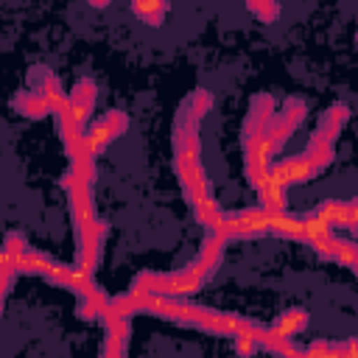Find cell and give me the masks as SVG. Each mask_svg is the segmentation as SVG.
Listing matches in <instances>:
<instances>
[{"instance_id":"cell-2","label":"cell","mask_w":358,"mask_h":358,"mask_svg":"<svg viewBox=\"0 0 358 358\" xmlns=\"http://www.w3.org/2000/svg\"><path fill=\"white\" fill-rule=\"evenodd\" d=\"M333 145L330 140L313 134V140L308 143V148L291 159H282L277 165H271L268 171V179L263 182V187L257 190L263 207L268 213H282L285 210V187L288 185H299V182H308L313 179L316 173H322L330 159H333Z\"/></svg>"},{"instance_id":"cell-6","label":"cell","mask_w":358,"mask_h":358,"mask_svg":"<svg viewBox=\"0 0 358 358\" xmlns=\"http://www.w3.org/2000/svg\"><path fill=\"white\" fill-rule=\"evenodd\" d=\"M103 327H106V344H103V355H123L126 352V341H129V316L106 308L101 316Z\"/></svg>"},{"instance_id":"cell-1","label":"cell","mask_w":358,"mask_h":358,"mask_svg":"<svg viewBox=\"0 0 358 358\" xmlns=\"http://www.w3.org/2000/svg\"><path fill=\"white\" fill-rule=\"evenodd\" d=\"M224 246H227V241H221L218 235L207 232V241H204L201 252H199L185 268H179V271H173V274L143 271V274L131 282V288L140 291V294H162V296H176V299L190 296V294H196V291L213 277V271L221 266V260H224Z\"/></svg>"},{"instance_id":"cell-11","label":"cell","mask_w":358,"mask_h":358,"mask_svg":"<svg viewBox=\"0 0 358 358\" xmlns=\"http://www.w3.org/2000/svg\"><path fill=\"white\" fill-rule=\"evenodd\" d=\"M131 8L145 25H162L165 11H168V0H131Z\"/></svg>"},{"instance_id":"cell-4","label":"cell","mask_w":358,"mask_h":358,"mask_svg":"<svg viewBox=\"0 0 358 358\" xmlns=\"http://www.w3.org/2000/svg\"><path fill=\"white\" fill-rule=\"evenodd\" d=\"M126 126H129V117L123 112H117V109L106 112L101 120H95L90 129H84V143L92 154H101L115 137H120L126 131Z\"/></svg>"},{"instance_id":"cell-13","label":"cell","mask_w":358,"mask_h":358,"mask_svg":"<svg viewBox=\"0 0 358 358\" xmlns=\"http://www.w3.org/2000/svg\"><path fill=\"white\" fill-rule=\"evenodd\" d=\"M25 249H28L25 238H22L20 232H8V235H6V246H3V260H6V263H14Z\"/></svg>"},{"instance_id":"cell-7","label":"cell","mask_w":358,"mask_h":358,"mask_svg":"<svg viewBox=\"0 0 358 358\" xmlns=\"http://www.w3.org/2000/svg\"><path fill=\"white\" fill-rule=\"evenodd\" d=\"M313 252L324 260H336L341 266H355L358 263V246L352 241H344V238H336V235H327L322 241L313 243Z\"/></svg>"},{"instance_id":"cell-12","label":"cell","mask_w":358,"mask_h":358,"mask_svg":"<svg viewBox=\"0 0 358 358\" xmlns=\"http://www.w3.org/2000/svg\"><path fill=\"white\" fill-rule=\"evenodd\" d=\"M246 6H249V11H252L257 20H263V22H274L277 14H280L277 0H246Z\"/></svg>"},{"instance_id":"cell-15","label":"cell","mask_w":358,"mask_h":358,"mask_svg":"<svg viewBox=\"0 0 358 358\" xmlns=\"http://www.w3.org/2000/svg\"><path fill=\"white\" fill-rule=\"evenodd\" d=\"M87 3H90V6H95V8H103L109 0H87Z\"/></svg>"},{"instance_id":"cell-16","label":"cell","mask_w":358,"mask_h":358,"mask_svg":"<svg viewBox=\"0 0 358 358\" xmlns=\"http://www.w3.org/2000/svg\"><path fill=\"white\" fill-rule=\"evenodd\" d=\"M352 235H358V224H355V227H352Z\"/></svg>"},{"instance_id":"cell-3","label":"cell","mask_w":358,"mask_h":358,"mask_svg":"<svg viewBox=\"0 0 358 358\" xmlns=\"http://www.w3.org/2000/svg\"><path fill=\"white\" fill-rule=\"evenodd\" d=\"M268 218L271 213L260 204V207H249V210H235V213H224L218 227L213 229V235H218L221 241H232V238H260L268 235Z\"/></svg>"},{"instance_id":"cell-5","label":"cell","mask_w":358,"mask_h":358,"mask_svg":"<svg viewBox=\"0 0 358 358\" xmlns=\"http://www.w3.org/2000/svg\"><path fill=\"white\" fill-rule=\"evenodd\" d=\"M92 106H95V84H92L90 78H81V81L70 90L67 103L62 106V112H64L76 126L84 129V123H87V117H90V112H92Z\"/></svg>"},{"instance_id":"cell-10","label":"cell","mask_w":358,"mask_h":358,"mask_svg":"<svg viewBox=\"0 0 358 358\" xmlns=\"http://www.w3.org/2000/svg\"><path fill=\"white\" fill-rule=\"evenodd\" d=\"M305 324H308V313L302 310V308H288V310H282L280 316H277V322L271 324L280 336H296L299 330H305Z\"/></svg>"},{"instance_id":"cell-8","label":"cell","mask_w":358,"mask_h":358,"mask_svg":"<svg viewBox=\"0 0 358 358\" xmlns=\"http://www.w3.org/2000/svg\"><path fill=\"white\" fill-rule=\"evenodd\" d=\"M347 115H350V112H347V106H344V103H336V106H330V109L322 115L316 134H319V137H324V140H330V143H336V137H338L341 126L347 123Z\"/></svg>"},{"instance_id":"cell-9","label":"cell","mask_w":358,"mask_h":358,"mask_svg":"<svg viewBox=\"0 0 358 358\" xmlns=\"http://www.w3.org/2000/svg\"><path fill=\"white\" fill-rule=\"evenodd\" d=\"M14 109H17L20 115H25V117H42V115H50V103H48L39 92H34V90L20 92V95L14 98Z\"/></svg>"},{"instance_id":"cell-14","label":"cell","mask_w":358,"mask_h":358,"mask_svg":"<svg viewBox=\"0 0 358 358\" xmlns=\"http://www.w3.org/2000/svg\"><path fill=\"white\" fill-rule=\"evenodd\" d=\"M344 344H347V355H358V336L350 338V341H344Z\"/></svg>"}]
</instances>
